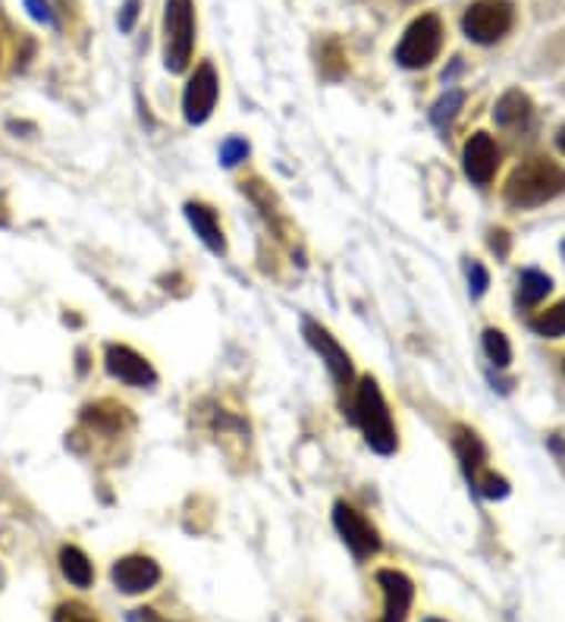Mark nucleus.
I'll use <instances>...</instances> for the list:
<instances>
[{
    "label": "nucleus",
    "mask_w": 565,
    "mask_h": 622,
    "mask_svg": "<svg viewBox=\"0 0 565 622\" xmlns=\"http://www.w3.org/2000/svg\"><path fill=\"white\" fill-rule=\"evenodd\" d=\"M355 424L362 428L367 447L374 453H381V457L396 453V447H400L396 424H393V415H390L386 400H383L381 387L374 378H362L355 387Z\"/></svg>",
    "instance_id": "obj_1"
},
{
    "label": "nucleus",
    "mask_w": 565,
    "mask_h": 622,
    "mask_svg": "<svg viewBox=\"0 0 565 622\" xmlns=\"http://www.w3.org/2000/svg\"><path fill=\"white\" fill-rule=\"evenodd\" d=\"M110 579L123 594H145L161 582V566L151 556H123L113 563Z\"/></svg>",
    "instance_id": "obj_9"
},
{
    "label": "nucleus",
    "mask_w": 565,
    "mask_h": 622,
    "mask_svg": "<svg viewBox=\"0 0 565 622\" xmlns=\"http://www.w3.org/2000/svg\"><path fill=\"white\" fill-rule=\"evenodd\" d=\"M515 22V10L509 0H474L462 17L465 36L477 44H496Z\"/></svg>",
    "instance_id": "obj_5"
},
{
    "label": "nucleus",
    "mask_w": 565,
    "mask_h": 622,
    "mask_svg": "<svg viewBox=\"0 0 565 622\" xmlns=\"http://www.w3.org/2000/svg\"><path fill=\"white\" fill-rule=\"evenodd\" d=\"M377 585L383 588V601H386L381 622H405L408 610H412V598H415L412 582L396 569H383L377 572Z\"/></svg>",
    "instance_id": "obj_11"
},
{
    "label": "nucleus",
    "mask_w": 565,
    "mask_h": 622,
    "mask_svg": "<svg viewBox=\"0 0 565 622\" xmlns=\"http://www.w3.org/2000/svg\"><path fill=\"white\" fill-rule=\"evenodd\" d=\"M474 488H477V494L487 496V500H503V496L509 494V481L503 475H496V472H481V475L472 481Z\"/></svg>",
    "instance_id": "obj_20"
},
{
    "label": "nucleus",
    "mask_w": 565,
    "mask_h": 622,
    "mask_svg": "<svg viewBox=\"0 0 565 622\" xmlns=\"http://www.w3.org/2000/svg\"><path fill=\"white\" fill-rule=\"evenodd\" d=\"M218 94H220V82H218V73H214V67H211V63H201L199 70L192 73V79H189V86H185V94H183L185 120H189L192 127L204 123V120L214 113Z\"/></svg>",
    "instance_id": "obj_7"
},
{
    "label": "nucleus",
    "mask_w": 565,
    "mask_h": 622,
    "mask_svg": "<svg viewBox=\"0 0 565 622\" xmlns=\"http://www.w3.org/2000/svg\"><path fill=\"white\" fill-rule=\"evenodd\" d=\"M333 525H336L340 538L346 541V548L352 550L355 560H371V556L381 550V534H377V529H374L355 506H349L343 500L333 506Z\"/></svg>",
    "instance_id": "obj_6"
},
{
    "label": "nucleus",
    "mask_w": 565,
    "mask_h": 622,
    "mask_svg": "<svg viewBox=\"0 0 565 622\" xmlns=\"http://www.w3.org/2000/svg\"><path fill=\"white\" fill-rule=\"evenodd\" d=\"M491 245H493V252H500V255H506V249H509V245H506V233H503V230H500V233H493Z\"/></svg>",
    "instance_id": "obj_28"
},
{
    "label": "nucleus",
    "mask_w": 565,
    "mask_h": 622,
    "mask_svg": "<svg viewBox=\"0 0 565 622\" xmlns=\"http://www.w3.org/2000/svg\"><path fill=\"white\" fill-rule=\"evenodd\" d=\"M104 368H108L110 378H117L129 387H151L158 381V374H154V368L148 365V359H142L135 349L117 347V343H110L108 352H104Z\"/></svg>",
    "instance_id": "obj_10"
},
{
    "label": "nucleus",
    "mask_w": 565,
    "mask_h": 622,
    "mask_svg": "<svg viewBox=\"0 0 565 622\" xmlns=\"http://www.w3.org/2000/svg\"><path fill=\"white\" fill-rule=\"evenodd\" d=\"M302 330H305V340L311 343V349L321 355V362H324L330 374H333V381H336L340 387L352 384L355 371H352V359H349L346 349L340 347V343L330 337L327 330L321 328V324H314V321H305Z\"/></svg>",
    "instance_id": "obj_8"
},
{
    "label": "nucleus",
    "mask_w": 565,
    "mask_h": 622,
    "mask_svg": "<svg viewBox=\"0 0 565 622\" xmlns=\"http://www.w3.org/2000/svg\"><path fill=\"white\" fill-rule=\"evenodd\" d=\"M195 48V7L192 0L164 3V67L170 73H183Z\"/></svg>",
    "instance_id": "obj_3"
},
{
    "label": "nucleus",
    "mask_w": 565,
    "mask_h": 622,
    "mask_svg": "<svg viewBox=\"0 0 565 622\" xmlns=\"http://www.w3.org/2000/svg\"><path fill=\"white\" fill-rule=\"evenodd\" d=\"M424 622H443V620H424Z\"/></svg>",
    "instance_id": "obj_30"
},
{
    "label": "nucleus",
    "mask_w": 565,
    "mask_h": 622,
    "mask_svg": "<svg viewBox=\"0 0 565 622\" xmlns=\"http://www.w3.org/2000/svg\"><path fill=\"white\" fill-rule=\"evenodd\" d=\"M26 10H29L32 19H38V22H51V7H48V0H26Z\"/></svg>",
    "instance_id": "obj_25"
},
{
    "label": "nucleus",
    "mask_w": 565,
    "mask_h": 622,
    "mask_svg": "<svg viewBox=\"0 0 565 622\" xmlns=\"http://www.w3.org/2000/svg\"><path fill=\"white\" fill-rule=\"evenodd\" d=\"M531 330H534L537 337H549V340L563 337L565 333V302H559V305H553V309H547V311H541L537 318H531Z\"/></svg>",
    "instance_id": "obj_18"
},
{
    "label": "nucleus",
    "mask_w": 565,
    "mask_h": 622,
    "mask_svg": "<svg viewBox=\"0 0 565 622\" xmlns=\"http://www.w3.org/2000/svg\"><path fill=\"white\" fill-rule=\"evenodd\" d=\"M54 622H94L92 616H85V610L79 604H63L54 613Z\"/></svg>",
    "instance_id": "obj_24"
},
{
    "label": "nucleus",
    "mask_w": 565,
    "mask_h": 622,
    "mask_svg": "<svg viewBox=\"0 0 565 622\" xmlns=\"http://www.w3.org/2000/svg\"><path fill=\"white\" fill-rule=\"evenodd\" d=\"M462 101H465V94L462 92H446L443 98H440L437 104H434V123H437L440 129L443 127H450L453 120H456V113H458V108H462Z\"/></svg>",
    "instance_id": "obj_21"
},
{
    "label": "nucleus",
    "mask_w": 565,
    "mask_h": 622,
    "mask_svg": "<svg viewBox=\"0 0 565 622\" xmlns=\"http://www.w3.org/2000/svg\"><path fill=\"white\" fill-rule=\"evenodd\" d=\"M496 164H500V151L493 146V139L487 132H474L465 146V173L468 180L477 185H487L496 173Z\"/></svg>",
    "instance_id": "obj_12"
},
{
    "label": "nucleus",
    "mask_w": 565,
    "mask_h": 622,
    "mask_svg": "<svg viewBox=\"0 0 565 622\" xmlns=\"http://www.w3.org/2000/svg\"><path fill=\"white\" fill-rule=\"evenodd\" d=\"M440 44H443V26H440V19L434 13H424L405 29L400 48H396V60L405 70L431 67L437 60Z\"/></svg>",
    "instance_id": "obj_4"
},
{
    "label": "nucleus",
    "mask_w": 565,
    "mask_h": 622,
    "mask_svg": "<svg viewBox=\"0 0 565 622\" xmlns=\"http://www.w3.org/2000/svg\"><path fill=\"white\" fill-rule=\"evenodd\" d=\"M185 220L192 223L195 237L214 252V255H223L226 252V239H223V230H220L218 214L201 202H189L185 204Z\"/></svg>",
    "instance_id": "obj_13"
},
{
    "label": "nucleus",
    "mask_w": 565,
    "mask_h": 622,
    "mask_svg": "<svg viewBox=\"0 0 565 622\" xmlns=\"http://www.w3.org/2000/svg\"><path fill=\"white\" fill-rule=\"evenodd\" d=\"M556 146H559V151H563V154H565V127L559 129V132H556Z\"/></svg>",
    "instance_id": "obj_29"
},
{
    "label": "nucleus",
    "mask_w": 565,
    "mask_h": 622,
    "mask_svg": "<svg viewBox=\"0 0 565 622\" xmlns=\"http://www.w3.org/2000/svg\"><path fill=\"white\" fill-rule=\"evenodd\" d=\"M135 17H139V0H127V7H123V13H120V29L129 32V29L135 26Z\"/></svg>",
    "instance_id": "obj_26"
},
{
    "label": "nucleus",
    "mask_w": 565,
    "mask_h": 622,
    "mask_svg": "<svg viewBox=\"0 0 565 622\" xmlns=\"http://www.w3.org/2000/svg\"><path fill=\"white\" fill-rule=\"evenodd\" d=\"M468 283H472V295L487 293V287H491V274L484 271V264H477V261L468 264Z\"/></svg>",
    "instance_id": "obj_23"
},
{
    "label": "nucleus",
    "mask_w": 565,
    "mask_h": 622,
    "mask_svg": "<svg viewBox=\"0 0 565 622\" xmlns=\"http://www.w3.org/2000/svg\"><path fill=\"white\" fill-rule=\"evenodd\" d=\"M245 158H249V142H245V139H239V136L226 139V142L220 146V164L223 167H236V164H242Z\"/></svg>",
    "instance_id": "obj_22"
},
{
    "label": "nucleus",
    "mask_w": 565,
    "mask_h": 622,
    "mask_svg": "<svg viewBox=\"0 0 565 622\" xmlns=\"http://www.w3.org/2000/svg\"><path fill=\"white\" fill-rule=\"evenodd\" d=\"M60 569H63L67 582L75 588H89L94 582L92 563H89V556H85L79 548L60 550Z\"/></svg>",
    "instance_id": "obj_16"
},
{
    "label": "nucleus",
    "mask_w": 565,
    "mask_h": 622,
    "mask_svg": "<svg viewBox=\"0 0 565 622\" xmlns=\"http://www.w3.org/2000/svg\"><path fill=\"white\" fill-rule=\"evenodd\" d=\"M565 192V170L553 164L549 158H531L528 164H522L506 183V199L515 208H537L553 199H559Z\"/></svg>",
    "instance_id": "obj_2"
},
{
    "label": "nucleus",
    "mask_w": 565,
    "mask_h": 622,
    "mask_svg": "<svg viewBox=\"0 0 565 622\" xmlns=\"http://www.w3.org/2000/svg\"><path fill=\"white\" fill-rule=\"evenodd\" d=\"M456 453L458 459H462V469H465L468 481H474V478L484 472V459H487V453H484V447H481V440H477L474 431L456 428Z\"/></svg>",
    "instance_id": "obj_14"
},
{
    "label": "nucleus",
    "mask_w": 565,
    "mask_h": 622,
    "mask_svg": "<svg viewBox=\"0 0 565 622\" xmlns=\"http://www.w3.org/2000/svg\"><path fill=\"white\" fill-rule=\"evenodd\" d=\"M129 622H167V620H161L154 610H132V613H129Z\"/></svg>",
    "instance_id": "obj_27"
},
{
    "label": "nucleus",
    "mask_w": 565,
    "mask_h": 622,
    "mask_svg": "<svg viewBox=\"0 0 565 622\" xmlns=\"http://www.w3.org/2000/svg\"><path fill=\"white\" fill-rule=\"evenodd\" d=\"M484 352H487V359H491L496 368H506L512 362L509 340H506L503 330H484Z\"/></svg>",
    "instance_id": "obj_19"
},
{
    "label": "nucleus",
    "mask_w": 565,
    "mask_h": 622,
    "mask_svg": "<svg viewBox=\"0 0 565 622\" xmlns=\"http://www.w3.org/2000/svg\"><path fill=\"white\" fill-rule=\"evenodd\" d=\"M531 117V101L528 94L522 92H506L500 101H496V110H493V120L500 127H522L528 123Z\"/></svg>",
    "instance_id": "obj_15"
},
{
    "label": "nucleus",
    "mask_w": 565,
    "mask_h": 622,
    "mask_svg": "<svg viewBox=\"0 0 565 622\" xmlns=\"http://www.w3.org/2000/svg\"><path fill=\"white\" fill-rule=\"evenodd\" d=\"M553 290V280L541 271H525L518 280V302L522 305H537L541 299H547V293Z\"/></svg>",
    "instance_id": "obj_17"
}]
</instances>
